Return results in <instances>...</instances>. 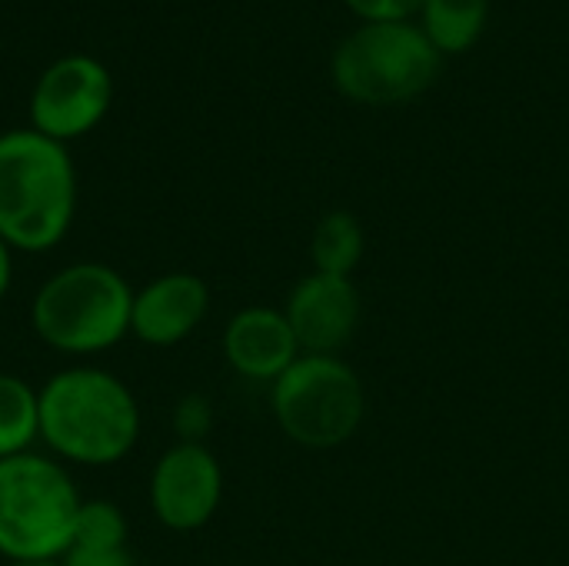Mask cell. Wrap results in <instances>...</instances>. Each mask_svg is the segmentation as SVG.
Here are the masks:
<instances>
[{
    "instance_id": "cell-1",
    "label": "cell",
    "mask_w": 569,
    "mask_h": 566,
    "mask_svg": "<svg viewBox=\"0 0 569 566\" xmlns=\"http://www.w3.org/2000/svg\"><path fill=\"white\" fill-rule=\"evenodd\" d=\"M40 440L60 464L110 467L140 440L133 390L100 367H70L40 390Z\"/></svg>"
},
{
    "instance_id": "cell-2",
    "label": "cell",
    "mask_w": 569,
    "mask_h": 566,
    "mask_svg": "<svg viewBox=\"0 0 569 566\" xmlns=\"http://www.w3.org/2000/svg\"><path fill=\"white\" fill-rule=\"evenodd\" d=\"M77 214V170L63 143L30 130L0 133V237L23 254L53 250Z\"/></svg>"
},
{
    "instance_id": "cell-3",
    "label": "cell",
    "mask_w": 569,
    "mask_h": 566,
    "mask_svg": "<svg viewBox=\"0 0 569 566\" xmlns=\"http://www.w3.org/2000/svg\"><path fill=\"white\" fill-rule=\"evenodd\" d=\"M133 287L107 264L80 260L50 274L30 304L33 334L57 354L93 357L130 334Z\"/></svg>"
},
{
    "instance_id": "cell-4",
    "label": "cell",
    "mask_w": 569,
    "mask_h": 566,
    "mask_svg": "<svg viewBox=\"0 0 569 566\" xmlns=\"http://www.w3.org/2000/svg\"><path fill=\"white\" fill-rule=\"evenodd\" d=\"M83 497L57 457L33 450L0 460V557L10 564L63 560Z\"/></svg>"
},
{
    "instance_id": "cell-5",
    "label": "cell",
    "mask_w": 569,
    "mask_h": 566,
    "mask_svg": "<svg viewBox=\"0 0 569 566\" xmlns=\"http://www.w3.org/2000/svg\"><path fill=\"white\" fill-rule=\"evenodd\" d=\"M443 53L423 27L407 20L363 23L333 53V83L343 97L367 107L407 103L433 87Z\"/></svg>"
},
{
    "instance_id": "cell-6",
    "label": "cell",
    "mask_w": 569,
    "mask_h": 566,
    "mask_svg": "<svg viewBox=\"0 0 569 566\" xmlns=\"http://www.w3.org/2000/svg\"><path fill=\"white\" fill-rule=\"evenodd\" d=\"M273 417L280 430L310 450H330L347 444L367 410L360 377L337 357L300 354L273 380Z\"/></svg>"
},
{
    "instance_id": "cell-7",
    "label": "cell",
    "mask_w": 569,
    "mask_h": 566,
    "mask_svg": "<svg viewBox=\"0 0 569 566\" xmlns=\"http://www.w3.org/2000/svg\"><path fill=\"white\" fill-rule=\"evenodd\" d=\"M110 70L83 53L50 63L30 97V123L37 133L67 143L90 133L110 110Z\"/></svg>"
},
{
    "instance_id": "cell-8",
    "label": "cell",
    "mask_w": 569,
    "mask_h": 566,
    "mask_svg": "<svg viewBox=\"0 0 569 566\" xmlns=\"http://www.w3.org/2000/svg\"><path fill=\"white\" fill-rule=\"evenodd\" d=\"M223 497V470L203 444H173L150 474V510L177 534L213 520Z\"/></svg>"
},
{
    "instance_id": "cell-9",
    "label": "cell",
    "mask_w": 569,
    "mask_h": 566,
    "mask_svg": "<svg viewBox=\"0 0 569 566\" xmlns=\"http://www.w3.org/2000/svg\"><path fill=\"white\" fill-rule=\"evenodd\" d=\"M300 354H323L333 357L340 350L360 320V294L350 277H330V274H310L303 277L283 310Z\"/></svg>"
},
{
    "instance_id": "cell-10",
    "label": "cell",
    "mask_w": 569,
    "mask_h": 566,
    "mask_svg": "<svg viewBox=\"0 0 569 566\" xmlns=\"http://www.w3.org/2000/svg\"><path fill=\"white\" fill-rule=\"evenodd\" d=\"M210 310V287L187 270L163 274L133 294L130 334L150 347H173L187 340Z\"/></svg>"
},
{
    "instance_id": "cell-11",
    "label": "cell",
    "mask_w": 569,
    "mask_h": 566,
    "mask_svg": "<svg viewBox=\"0 0 569 566\" xmlns=\"http://www.w3.org/2000/svg\"><path fill=\"white\" fill-rule=\"evenodd\" d=\"M223 357L240 377L273 384L300 357V344L283 310L247 307L233 314L223 330Z\"/></svg>"
},
{
    "instance_id": "cell-12",
    "label": "cell",
    "mask_w": 569,
    "mask_h": 566,
    "mask_svg": "<svg viewBox=\"0 0 569 566\" xmlns=\"http://www.w3.org/2000/svg\"><path fill=\"white\" fill-rule=\"evenodd\" d=\"M423 33L440 53L470 50L490 17V0H423Z\"/></svg>"
},
{
    "instance_id": "cell-13",
    "label": "cell",
    "mask_w": 569,
    "mask_h": 566,
    "mask_svg": "<svg viewBox=\"0 0 569 566\" xmlns=\"http://www.w3.org/2000/svg\"><path fill=\"white\" fill-rule=\"evenodd\" d=\"M40 440V394L17 374H0V460Z\"/></svg>"
},
{
    "instance_id": "cell-14",
    "label": "cell",
    "mask_w": 569,
    "mask_h": 566,
    "mask_svg": "<svg viewBox=\"0 0 569 566\" xmlns=\"http://www.w3.org/2000/svg\"><path fill=\"white\" fill-rule=\"evenodd\" d=\"M310 257L317 274L330 277H350L363 257V227L353 214L347 210H330L320 217L313 240H310Z\"/></svg>"
},
{
    "instance_id": "cell-15",
    "label": "cell",
    "mask_w": 569,
    "mask_h": 566,
    "mask_svg": "<svg viewBox=\"0 0 569 566\" xmlns=\"http://www.w3.org/2000/svg\"><path fill=\"white\" fill-rule=\"evenodd\" d=\"M120 550L127 547V517L110 500H83L70 550Z\"/></svg>"
},
{
    "instance_id": "cell-16",
    "label": "cell",
    "mask_w": 569,
    "mask_h": 566,
    "mask_svg": "<svg viewBox=\"0 0 569 566\" xmlns=\"http://www.w3.org/2000/svg\"><path fill=\"white\" fill-rule=\"evenodd\" d=\"M213 414L203 397H183L173 410V430L180 434V444H200V437L210 430Z\"/></svg>"
},
{
    "instance_id": "cell-17",
    "label": "cell",
    "mask_w": 569,
    "mask_h": 566,
    "mask_svg": "<svg viewBox=\"0 0 569 566\" xmlns=\"http://www.w3.org/2000/svg\"><path fill=\"white\" fill-rule=\"evenodd\" d=\"M353 13H360L367 23H383V20H407L413 10L423 7V0H347Z\"/></svg>"
},
{
    "instance_id": "cell-18",
    "label": "cell",
    "mask_w": 569,
    "mask_h": 566,
    "mask_svg": "<svg viewBox=\"0 0 569 566\" xmlns=\"http://www.w3.org/2000/svg\"><path fill=\"white\" fill-rule=\"evenodd\" d=\"M60 566H137V560L127 547H120V550H80V547H73L63 554Z\"/></svg>"
},
{
    "instance_id": "cell-19",
    "label": "cell",
    "mask_w": 569,
    "mask_h": 566,
    "mask_svg": "<svg viewBox=\"0 0 569 566\" xmlns=\"http://www.w3.org/2000/svg\"><path fill=\"white\" fill-rule=\"evenodd\" d=\"M10 280H13V247L0 237V300L10 290Z\"/></svg>"
},
{
    "instance_id": "cell-20",
    "label": "cell",
    "mask_w": 569,
    "mask_h": 566,
    "mask_svg": "<svg viewBox=\"0 0 569 566\" xmlns=\"http://www.w3.org/2000/svg\"><path fill=\"white\" fill-rule=\"evenodd\" d=\"M7 566H60V560H33V564H7Z\"/></svg>"
}]
</instances>
